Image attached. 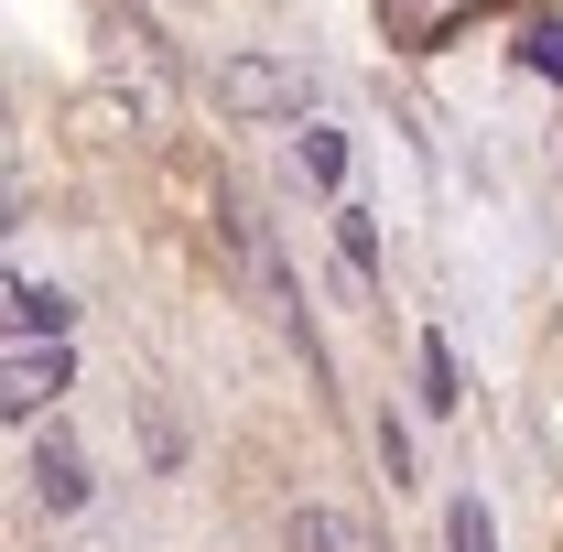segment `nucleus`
<instances>
[{
  "label": "nucleus",
  "mask_w": 563,
  "mask_h": 552,
  "mask_svg": "<svg viewBox=\"0 0 563 552\" xmlns=\"http://www.w3.org/2000/svg\"><path fill=\"white\" fill-rule=\"evenodd\" d=\"M33 498H44V509H76V498H87V466H76L66 433H44V444H33Z\"/></svg>",
  "instance_id": "nucleus-4"
},
{
  "label": "nucleus",
  "mask_w": 563,
  "mask_h": 552,
  "mask_svg": "<svg viewBox=\"0 0 563 552\" xmlns=\"http://www.w3.org/2000/svg\"><path fill=\"white\" fill-rule=\"evenodd\" d=\"M520 66H531V76H563V22H531V33H520Z\"/></svg>",
  "instance_id": "nucleus-8"
},
{
  "label": "nucleus",
  "mask_w": 563,
  "mask_h": 552,
  "mask_svg": "<svg viewBox=\"0 0 563 552\" xmlns=\"http://www.w3.org/2000/svg\"><path fill=\"white\" fill-rule=\"evenodd\" d=\"M303 174L336 185V174H347V141H336V131H303Z\"/></svg>",
  "instance_id": "nucleus-9"
},
{
  "label": "nucleus",
  "mask_w": 563,
  "mask_h": 552,
  "mask_svg": "<svg viewBox=\"0 0 563 552\" xmlns=\"http://www.w3.org/2000/svg\"><path fill=\"white\" fill-rule=\"evenodd\" d=\"M217 98H228L239 120H272V109H303V66H282V55H228V66H217Z\"/></svg>",
  "instance_id": "nucleus-1"
},
{
  "label": "nucleus",
  "mask_w": 563,
  "mask_h": 552,
  "mask_svg": "<svg viewBox=\"0 0 563 552\" xmlns=\"http://www.w3.org/2000/svg\"><path fill=\"white\" fill-rule=\"evenodd\" d=\"M76 303L55 292V281H11V336H66Z\"/></svg>",
  "instance_id": "nucleus-6"
},
{
  "label": "nucleus",
  "mask_w": 563,
  "mask_h": 552,
  "mask_svg": "<svg viewBox=\"0 0 563 552\" xmlns=\"http://www.w3.org/2000/svg\"><path fill=\"white\" fill-rule=\"evenodd\" d=\"M292 552H379V531L347 509H292Z\"/></svg>",
  "instance_id": "nucleus-5"
},
{
  "label": "nucleus",
  "mask_w": 563,
  "mask_h": 552,
  "mask_svg": "<svg viewBox=\"0 0 563 552\" xmlns=\"http://www.w3.org/2000/svg\"><path fill=\"white\" fill-rule=\"evenodd\" d=\"M444 542H455V552H498V520H488V498H477V487L444 509Z\"/></svg>",
  "instance_id": "nucleus-7"
},
{
  "label": "nucleus",
  "mask_w": 563,
  "mask_h": 552,
  "mask_svg": "<svg viewBox=\"0 0 563 552\" xmlns=\"http://www.w3.org/2000/svg\"><path fill=\"white\" fill-rule=\"evenodd\" d=\"M55 390H66V336H22L11 368H0V401H11V412H44Z\"/></svg>",
  "instance_id": "nucleus-3"
},
{
  "label": "nucleus",
  "mask_w": 563,
  "mask_h": 552,
  "mask_svg": "<svg viewBox=\"0 0 563 552\" xmlns=\"http://www.w3.org/2000/svg\"><path fill=\"white\" fill-rule=\"evenodd\" d=\"M477 22V0H379V33L401 44V55H433V44H455Z\"/></svg>",
  "instance_id": "nucleus-2"
}]
</instances>
